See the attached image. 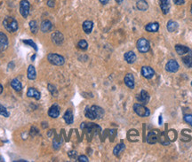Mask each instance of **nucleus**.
Instances as JSON below:
<instances>
[{"label":"nucleus","mask_w":192,"mask_h":162,"mask_svg":"<svg viewBox=\"0 0 192 162\" xmlns=\"http://www.w3.org/2000/svg\"><path fill=\"white\" fill-rule=\"evenodd\" d=\"M3 25H4V28H5L8 32H10V33L15 32V31L18 29V27H19L17 21H16L14 18L10 17V16L6 17V18L3 21Z\"/></svg>","instance_id":"nucleus-2"},{"label":"nucleus","mask_w":192,"mask_h":162,"mask_svg":"<svg viewBox=\"0 0 192 162\" xmlns=\"http://www.w3.org/2000/svg\"><path fill=\"white\" fill-rule=\"evenodd\" d=\"M124 81L125 85L129 89H134V75L132 74H127L124 76Z\"/></svg>","instance_id":"nucleus-11"},{"label":"nucleus","mask_w":192,"mask_h":162,"mask_svg":"<svg viewBox=\"0 0 192 162\" xmlns=\"http://www.w3.org/2000/svg\"><path fill=\"white\" fill-rule=\"evenodd\" d=\"M166 69L170 73H175L179 69V64L176 60L174 59H171L167 62V64L166 65Z\"/></svg>","instance_id":"nucleus-9"},{"label":"nucleus","mask_w":192,"mask_h":162,"mask_svg":"<svg viewBox=\"0 0 192 162\" xmlns=\"http://www.w3.org/2000/svg\"><path fill=\"white\" fill-rule=\"evenodd\" d=\"M9 41L6 35L3 32H0V52L5 51L8 47Z\"/></svg>","instance_id":"nucleus-8"},{"label":"nucleus","mask_w":192,"mask_h":162,"mask_svg":"<svg viewBox=\"0 0 192 162\" xmlns=\"http://www.w3.org/2000/svg\"><path fill=\"white\" fill-rule=\"evenodd\" d=\"M125 149V146H124V143H118L115 148H114V150H113V153H114V155H116V156H119V154Z\"/></svg>","instance_id":"nucleus-27"},{"label":"nucleus","mask_w":192,"mask_h":162,"mask_svg":"<svg viewBox=\"0 0 192 162\" xmlns=\"http://www.w3.org/2000/svg\"><path fill=\"white\" fill-rule=\"evenodd\" d=\"M48 61L54 66H62L65 63V59L62 55L56 53H50L47 56Z\"/></svg>","instance_id":"nucleus-3"},{"label":"nucleus","mask_w":192,"mask_h":162,"mask_svg":"<svg viewBox=\"0 0 192 162\" xmlns=\"http://www.w3.org/2000/svg\"><path fill=\"white\" fill-rule=\"evenodd\" d=\"M0 115L6 117V118L9 117V115H10V114L8 113V111L6 110V108L4 106H2V105H0Z\"/></svg>","instance_id":"nucleus-33"},{"label":"nucleus","mask_w":192,"mask_h":162,"mask_svg":"<svg viewBox=\"0 0 192 162\" xmlns=\"http://www.w3.org/2000/svg\"><path fill=\"white\" fill-rule=\"evenodd\" d=\"M124 59H125V61L127 62V63H129V64H133V63H134L135 62V60H136V55H135V53L134 52V51H127V52H125L124 53Z\"/></svg>","instance_id":"nucleus-16"},{"label":"nucleus","mask_w":192,"mask_h":162,"mask_svg":"<svg viewBox=\"0 0 192 162\" xmlns=\"http://www.w3.org/2000/svg\"><path fill=\"white\" fill-rule=\"evenodd\" d=\"M85 115L90 120L101 119L104 115V110L97 106H93L91 107H86L85 111Z\"/></svg>","instance_id":"nucleus-1"},{"label":"nucleus","mask_w":192,"mask_h":162,"mask_svg":"<svg viewBox=\"0 0 192 162\" xmlns=\"http://www.w3.org/2000/svg\"><path fill=\"white\" fill-rule=\"evenodd\" d=\"M77 161H78L79 162H88L89 161L88 158H87L86 156H85V155H80V156L78 157Z\"/></svg>","instance_id":"nucleus-35"},{"label":"nucleus","mask_w":192,"mask_h":162,"mask_svg":"<svg viewBox=\"0 0 192 162\" xmlns=\"http://www.w3.org/2000/svg\"><path fill=\"white\" fill-rule=\"evenodd\" d=\"M158 122H159V125L162 124V115L159 116V121H158Z\"/></svg>","instance_id":"nucleus-40"},{"label":"nucleus","mask_w":192,"mask_h":162,"mask_svg":"<svg viewBox=\"0 0 192 162\" xmlns=\"http://www.w3.org/2000/svg\"><path fill=\"white\" fill-rule=\"evenodd\" d=\"M30 4L28 0H22L20 2V13L23 18H27L29 13Z\"/></svg>","instance_id":"nucleus-6"},{"label":"nucleus","mask_w":192,"mask_h":162,"mask_svg":"<svg viewBox=\"0 0 192 162\" xmlns=\"http://www.w3.org/2000/svg\"><path fill=\"white\" fill-rule=\"evenodd\" d=\"M159 138L158 137V132L157 133V130H154V131H150L148 134V137H147V141L148 143H155L158 142V140Z\"/></svg>","instance_id":"nucleus-15"},{"label":"nucleus","mask_w":192,"mask_h":162,"mask_svg":"<svg viewBox=\"0 0 192 162\" xmlns=\"http://www.w3.org/2000/svg\"><path fill=\"white\" fill-rule=\"evenodd\" d=\"M68 155H69V157L70 158H76V152H75V151H72V152H69V153H68Z\"/></svg>","instance_id":"nucleus-36"},{"label":"nucleus","mask_w":192,"mask_h":162,"mask_svg":"<svg viewBox=\"0 0 192 162\" xmlns=\"http://www.w3.org/2000/svg\"><path fill=\"white\" fill-rule=\"evenodd\" d=\"M3 92V86H2V84H0V94Z\"/></svg>","instance_id":"nucleus-41"},{"label":"nucleus","mask_w":192,"mask_h":162,"mask_svg":"<svg viewBox=\"0 0 192 162\" xmlns=\"http://www.w3.org/2000/svg\"><path fill=\"white\" fill-rule=\"evenodd\" d=\"M0 161H3V159H2V158H0Z\"/></svg>","instance_id":"nucleus-43"},{"label":"nucleus","mask_w":192,"mask_h":162,"mask_svg":"<svg viewBox=\"0 0 192 162\" xmlns=\"http://www.w3.org/2000/svg\"><path fill=\"white\" fill-rule=\"evenodd\" d=\"M175 51L178 54L180 55H183V54H186L190 51V49L187 46H184V45H175Z\"/></svg>","instance_id":"nucleus-24"},{"label":"nucleus","mask_w":192,"mask_h":162,"mask_svg":"<svg viewBox=\"0 0 192 162\" xmlns=\"http://www.w3.org/2000/svg\"><path fill=\"white\" fill-rule=\"evenodd\" d=\"M93 27H94V23L91 21H86L83 23V29L86 34H90L93 30Z\"/></svg>","instance_id":"nucleus-21"},{"label":"nucleus","mask_w":192,"mask_h":162,"mask_svg":"<svg viewBox=\"0 0 192 162\" xmlns=\"http://www.w3.org/2000/svg\"><path fill=\"white\" fill-rule=\"evenodd\" d=\"M185 0H173V3L175 4H183Z\"/></svg>","instance_id":"nucleus-38"},{"label":"nucleus","mask_w":192,"mask_h":162,"mask_svg":"<svg viewBox=\"0 0 192 162\" xmlns=\"http://www.w3.org/2000/svg\"><path fill=\"white\" fill-rule=\"evenodd\" d=\"M48 115L53 118V119L59 117V115H60V107L57 104H54L50 107V109L48 111Z\"/></svg>","instance_id":"nucleus-10"},{"label":"nucleus","mask_w":192,"mask_h":162,"mask_svg":"<svg viewBox=\"0 0 192 162\" xmlns=\"http://www.w3.org/2000/svg\"><path fill=\"white\" fill-rule=\"evenodd\" d=\"M63 119H64V120H65V122L67 124H72L73 123L74 117H73V113H72V111L70 109H68L65 112V114L63 115Z\"/></svg>","instance_id":"nucleus-19"},{"label":"nucleus","mask_w":192,"mask_h":162,"mask_svg":"<svg viewBox=\"0 0 192 162\" xmlns=\"http://www.w3.org/2000/svg\"><path fill=\"white\" fill-rule=\"evenodd\" d=\"M137 100L142 103L143 105H146L149 101V95L146 91H142L141 93L137 96Z\"/></svg>","instance_id":"nucleus-13"},{"label":"nucleus","mask_w":192,"mask_h":162,"mask_svg":"<svg viewBox=\"0 0 192 162\" xmlns=\"http://www.w3.org/2000/svg\"><path fill=\"white\" fill-rule=\"evenodd\" d=\"M190 10H191V13H192V5H191V9H190Z\"/></svg>","instance_id":"nucleus-44"},{"label":"nucleus","mask_w":192,"mask_h":162,"mask_svg":"<svg viewBox=\"0 0 192 162\" xmlns=\"http://www.w3.org/2000/svg\"><path fill=\"white\" fill-rule=\"evenodd\" d=\"M54 4H55V1H54V0H47V5L49 7H53V6H54Z\"/></svg>","instance_id":"nucleus-37"},{"label":"nucleus","mask_w":192,"mask_h":162,"mask_svg":"<svg viewBox=\"0 0 192 162\" xmlns=\"http://www.w3.org/2000/svg\"><path fill=\"white\" fill-rule=\"evenodd\" d=\"M142 74L143 75V77L147 78V79H151L154 76L155 72H154V70L152 69L151 68H149V67H142Z\"/></svg>","instance_id":"nucleus-12"},{"label":"nucleus","mask_w":192,"mask_h":162,"mask_svg":"<svg viewBox=\"0 0 192 162\" xmlns=\"http://www.w3.org/2000/svg\"><path fill=\"white\" fill-rule=\"evenodd\" d=\"M136 46H137L138 51H139L140 52H142V53L148 51L149 49H150V45H149L148 41L147 39H145V38H140V39L137 41Z\"/></svg>","instance_id":"nucleus-5"},{"label":"nucleus","mask_w":192,"mask_h":162,"mask_svg":"<svg viewBox=\"0 0 192 162\" xmlns=\"http://www.w3.org/2000/svg\"><path fill=\"white\" fill-rule=\"evenodd\" d=\"M134 112L141 117H147L150 114V112L149 110L145 107L143 105H141V104H134Z\"/></svg>","instance_id":"nucleus-4"},{"label":"nucleus","mask_w":192,"mask_h":162,"mask_svg":"<svg viewBox=\"0 0 192 162\" xmlns=\"http://www.w3.org/2000/svg\"><path fill=\"white\" fill-rule=\"evenodd\" d=\"M37 77V72L35 69V67L33 65H29L28 68V78L29 80H35Z\"/></svg>","instance_id":"nucleus-20"},{"label":"nucleus","mask_w":192,"mask_h":162,"mask_svg":"<svg viewBox=\"0 0 192 162\" xmlns=\"http://www.w3.org/2000/svg\"><path fill=\"white\" fill-rule=\"evenodd\" d=\"M191 85H192V82H191Z\"/></svg>","instance_id":"nucleus-45"},{"label":"nucleus","mask_w":192,"mask_h":162,"mask_svg":"<svg viewBox=\"0 0 192 162\" xmlns=\"http://www.w3.org/2000/svg\"><path fill=\"white\" fill-rule=\"evenodd\" d=\"M183 63L188 67V68H192V53H189L186 57L182 59Z\"/></svg>","instance_id":"nucleus-28"},{"label":"nucleus","mask_w":192,"mask_h":162,"mask_svg":"<svg viewBox=\"0 0 192 162\" xmlns=\"http://www.w3.org/2000/svg\"><path fill=\"white\" fill-rule=\"evenodd\" d=\"M159 28V24L157 23V22H153V23H148L146 27H145V29L148 31V32H157Z\"/></svg>","instance_id":"nucleus-23"},{"label":"nucleus","mask_w":192,"mask_h":162,"mask_svg":"<svg viewBox=\"0 0 192 162\" xmlns=\"http://www.w3.org/2000/svg\"><path fill=\"white\" fill-rule=\"evenodd\" d=\"M29 27H30V30L33 34H37L38 33V23L36 21H31L29 22Z\"/></svg>","instance_id":"nucleus-29"},{"label":"nucleus","mask_w":192,"mask_h":162,"mask_svg":"<svg viewBox=\"0 0 192 162\" xmlns=\"http://www.w3.org/2000/svg\"><path fill=\"white\" fill-rule=\"evenodd\" d=\"M136 6L140 11H146L148 8V4L145 0H138L136 3Z\"/></svg>","instance_id":"nucleus-25"},{"label":"nucleus","mask_w":192,"mask_h":162,"mask_svg":"<svg viewBox=\"0 0 192 162\" xmlns=\"http://www.w3.org/2000/svg\"><path fill=\"white\" fill-rule=\"evenodd\" d=\"M22 42H23V44H25V45H28V46L34 48L35 51H38V46H37V45L34 43L33 40H31V39H27V40H26V39H24Z\"/></svg>","instance_id":"nucleus-31"},{"label":"nucleus","mask_w":192,"mask_h":162,"mask_svg":"<svg viewBox=\"0 0 192 162\" xmlns=\"http://www.w3.org/2000/svg\"><path fill=\"white\" fill-rule=\"evenodd\" d=\"M11 86L16 91H21L22 89V85L21 82L18 79H13L12 82H11Z\"/></svg>","instance_id":"nucleus-22"},{"label":"nucleus","mask_w":192,"mask_h":162,"mask_svg":"<svg viewBox=\"0 0 192 162\" xmlns=\"http://www.w3.org/2000/svg\"><path fill=\"white\" fill-rule=\"evenodd\" d=\"M100 2L102 4H107L108 2H109V0H100Z\"/></svg>","instance_id":"nucleus-39"},{"label":"nucleus","mask_w":192,"mask_h":162,"mask_svg":"<svg viewBox=\"0 0 192 162\" xmlns=\"http://www.w3.org/2000/svg\"><path fill=\"white\" fill-rule=\"evenodd\" d=\"M27 96L28 97H34L35 99L39 100L41 97V93L35 88H28V90L27 91Z\"/></svg>","instance_id":"nucleus-14"},{"label":"nucleus","mask_w":192,"mask_h":162,"mask_svg":"<svg viewBox=\"0 0 192 162\" xmlns=\"http://www.w3.org/2000/svg\"><path fill=\"white\" fill-rule=\"evenodd\" d=\"M40 27H41V31L42 32L46 33V32H49V31L52 30V22L50 21H44V22H42Z\"/></svg>","instance_id":"nucleus-18"},{"label":"nucleus","mask_w":192,"mask_h":162,"mask_svg":"<svg viewBox=\"0 0 192 162\" xmlns=\"http://www.w3.org/2000/svg\"><path fill=\"white\" fill-rule=\"evenodd\" d=\"M178 28V23L174 21H169L167 22V29L169 32H174Z\"/></svg>","instance_id":"nucleus-26"},{"label":"nucleus","mask_w":192,"mask_h":162,"mask_svg":"<svg viewBox=\"0 0 192 162\" xmlns=\"http://www.w3.org/2000/svg\"><path fill=\"white\" fill-rule=\"evenodd\" d=\"M52 43H53L54 45H62V43L64 42V36H63V35H62L61 32H59V31L54 32V33L52 34Z\"/></svg>","instance_id":"nucleus-7"},{"label":"nucleus","mask_w":192,"mask_h":162,"mask_svg":"<svg viewBox=\"0 0 192 162\" xmlns=\"http://www.w3.org/2000/svg\"><path fill=\"white\" fill-rule=\"evenodd\" d=\"M115 1H116L117 3H118V4H121V3L123 2V0H115Z\"/></svg>","instance_id":"nucleus-42"},{"label":"nucleus","mask_w":192,"mask_h":162,"mask_svg":"<svg viewBox=\"0 0 192 162\" xmlns=\"http://www.w3.org/2000/svg\"><path fill=\"white\" fill-rule=\"evenodd\" d=\"M47 89H48V91L51 92V94H52L53 97H57V96H58V91H57L56 87H55V86H53L52 84H48Z\"/></svg>","instance_id":"nucleus-30"},{"label":"nucleus","mask_w":192,"mask_h":162,"mask_svg":"<svg viewBox=\"0 0 192 162\" xmlns=\"http://www.w3.org/2000/svg\"><path fill=\"white\" fill-rule=\"evenodd\" d=\"M77 46L79 47L81 50H86L87 48H88V44H87V42L86 41V40H81V41H79L78 42V44H77Z\"/></svg>","instance_id":"nucleus-32"},{"label":"nucleus","mask_w":192,"mask_h":162,"mask_svg":"<svg viewBox=\"0 0 192 162\" xmlns=\"http://www.w3.org/2000/svg\"><path fill=\"white\" fill-rule=\"evenodd\" d=\"M184 120H185L187 123H189L190 125H191L192 126V115L191 114H186V115L184 116Z\"/></svg>","instance_id":"nucleus-34"},{"label":"nucleus","mask_w":192,"mask_h":162,"mask_svg":"<svg viewBox=\"0 0 192 162\" xmlns=\"http://www.w3.org/2000/svg\"><path fill=\"white\" fill-rule=\"evenodd\" d=\"M159 2H160V7H161L163 13L167 14L170 11V7H171L170 0H159Z\"/></svg>","instance_id":"nucleus-17"}]
</instances>
